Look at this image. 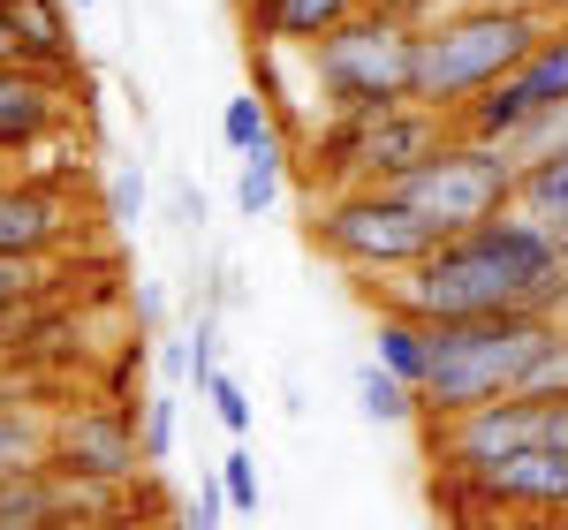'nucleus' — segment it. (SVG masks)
<instances>
[{"instance_id": "f257e3e1", "label": "nucleus", "mask_w": 568, "mask_h": 530, "mask_svg": "<svg viewBox=\"0 0 568 530\" xmlns=\"http://www.w3.org/2000/svg\"><path fill=\"white\" fill-rule=\"evenodd\" d=\"M372 304L417 310V318H493V310H561L568 304V251L561 235L508 205L500 221H478L463 235H447L433 258H417L409 273H394L372 288Z\"/></svg>"}, {"instance_id": "6e6552de", "label": "nucleus", "mask_w": 568, "mask_h": 530, "mask_svg": "<svg viewBox=\"0 0 568 530\" xmlns=\"http://www.w3.org/2000/svg\"><path fill=\"white\" fill-rule=\"evenodd\" d=\"M45 462H61V470H77V478H99V486H130L136 470H144V432H136L130 409L77 401L69 417H53Z\"/></svg>"}, {"instance_id": "6ab92c4d", "label": "nucleus", "mask_w": 568, "mask_h": 530, "mask_svg": "<svg viewBox=\"0 0 568 530\" xmlns=\"http://www.w3.org/2000/svg\"><path fill=\"white\" fill-rule=\"evenodd\" d=\"M281 136V106L265 99V91H235L227 106H220V144L243 160V152H258V144H273Z\"/></svg>"}, {"instance_id": "4be33fe9", "label": "nucleus", "mask_w": 568, "mask_h": 530, "mask_svg": "<svg viewBox=\"0 0 568 530\" xmlns=\"http://www.w3.org/2000/svg\"><path fill=\"white\" fill-rule=\"evenodd\" d=\"M144 205H152L144 167H114V175H106V221H114V227H136V221H144Z\"/></svg>"}, {"instance_id": "9d476101", "label": "nucleus", "mask_w": 568, "mask_h": 530, "mask_svg": "<svg viewBox=\"0 0 568 530\" xmlns=\"http://www.w3.org/2000/svg\"><path fill=\"white\" fill-rule=\"evenodd\" d=\"M61 84L69 77H53V69L0 61V160H23L61 130Z\"/></svg>"}, {"instance_id": "5701e85b", "label": "nucleus", "mask_w": 568, "mask_h": 530, "mask_svg": "<svg viewBox=\"0 0 568 530\" xmlns=\"http://www.w3.org/2000/svg\"><path fill=\"white\" fill-rule=\"evenodd\" d=\"M175 425H182V409H175V395H144V462H168L175 455Z\"/></svg>"}, {"instance_id": "f03ea898", "label": "nucleus", "mask_w": 568, "mask_h": 530, "mask_svg": "<svg viewBox=\"0 0 568 530\" xmlns=\"http://www.w3.org/2000/svg\"><path fill=\"white\" fill-rule=\"evenodd\" d=\"M561 23V0H478V8H447L417 31V99L455 114L463 99L493 91L530 61V45Z\"/></svg>"}, {"instance_id": "0eeeda50", "label": "nucleus", "mask_w": 568, "mask_h": 530, "mask_svg": "<svg viewBox=\"0 0 568 530\" xmlns=\"http://www.w3.org/2000/svg\"><path fill=\"white\" fill-rule=\"evenodd\" d=\"M546 395H500V401H478L463 417H425V462L433 470H485L516 447H538L546 440Z\"/></svg>"}, {"instance_id": "2eb2a0df", "label": "nucleus", "mask_w": 568, "mask_h": 530, "mask_svg": "<svg viewBox=\"0 0 568 530\" xmlns=\"http://www.w3.org/2000/svg\"><path fill=\"white\" fill-rule=\"evenodd\" d=\"M516 205H524V213H538L554 235H568V130L554 136V144H538V152L524 160V190H516Z\"/></svg>"}, {"instance_id": "c756f323", "label": "nucleus", "mask_w": 568, "mask_h": 530, "mask_svg": "<svg viewBox=\"0 0 568 530\" xmlns=\"http://www.w3.org/2000/svg\"><path fill=\"white\" fill-rule=\"evenodd\" d=\"M546 440H554V447H568V395L554 401V409H546Z\"/></svg>"}, {"instance_id": "ddd939ff", "label": "nucleus", "mask_w": 568, "mask_h": 530, "mask_svg": "<svg viewBox=\"0 0 568 530\" xmlns=\"http://www.w3.org/2000/svg\"><path fill=\"white\" fill-rule=\"evenodd\" d=\"M0 16L31 69H53V77L77 69V8L69 0H0Z\"/></svg>"}, {"instance_id": "473e14b6", "label": "nucleus", "mask_w": 568, "mask_h": 530, "mask_svg": "<svg viewBox=\"0 0 568 530\" xmlns=\"http://www.w3.org/2000/svg\"><path fill=\"white\" fill-rule=\"evenodd\" d=\"M561 251H568V235H561ZM561 318H568V304H561Z\"/></svg>"}, {"instance_id": "393cba45", "label": "nucleus", "mask_w": 568, "mask_h": 530, "mask_svg": "<svg viewBox=\"0 0 568 530\" xmlns=\"http://www.w3.org/2000/svg\"><path fill=\"white\" fill-rule=\"evenodd\" d=\"M213 371H220V318H213V310H197V326H190V379H182V387L205 395Z\"/></svg>"}, {"instance_id": "7ed1b4c3", "label": "nucleus", "mask_w": 568, "mask_h": 530, "mask_svg": "<svg viewBox=\"0 0 568 530\" xmlns=\"http://www.w3.org/2000/svg\"><path fill=\"white\" fill-rule=\"evenodd\" d=\"M561 334V310H493V318H447L433 326V371H425V417H463L478 401L530 395V371ZM417 417V425H425Z\"/></svg>"}, {"instance_id": "20e7f679", "label": "nucleus", "mask_w": 568, "mask_h": 530, "mask_svg": "<svg viewBox=\"0 0 568 530\" xmlns=\"http://www.w3.org/2000/svg\"><path fill=\"white\" fill-rule=\"evenodd\" d=\"M304 243L334 265V273H349V281H394V273H409L417 258H433L447 235H439L402 190L356 182V190H334V197H311Z\"/></svg>"}, {"instance_id": "423d86ee", "label": "nucleus", "mask_w": 568, "mask_h": 530, "mask_svg": "<svg viewBox=\"0 0 568 530\" xmlns=\"http://www.w3.org/2000/svg\"><path fill=\"white\" fill-rule=\"evenodd\" d=\"M394 190H402L439 235H463V227L500 221V213L516 205V190H524V152H516V144H485V136L455 130L425 167H409Z\"/></svg>"}, {"instance_id": "9b49d317", "label": "nucleus", "mask_w": 568, "mask_h": 530, "mask_svg": "<svg viewBox=\"0 0 568 530\" xmlns=\"http://www.w3.org/2000/svg\"><path fill=\"white\" fill-rule=\"evenodd\" d=\"M364 0H235L251 53H304L326 31H342Z\"/></svg>"}, {"instance_id": "412c9836", "label": "nucleus", "mask_w": 568, "mask_h": 530, "mask_svg": "<svg viewBox=\"0 0 568 530\" xmlns=\"http://www.w3.org/2000/svg\"><path fill=\"white\" fill-rule=\"evenodd\" d=\"M220 486H227V508H235V516H258L265 486H258V462H251V447H227V455H220Z\"/></svg>"}, {"instance_id": "c85d7f7f", "label": "nucleus", "mask_w": 568, "mask_h": 530, "mask_svg": "<svg viewBox=\"0 0 568 530\" xmlns=\"http://www.w3.org/2000/svg\"><path fill=\"white\" fill-rule=\"evenodd\" d=\"M136 318H144V326H160V318H168V296H160L152 281H136Z\"/></svg>"}, {"instance_id": "7c9ffc66", "label": "nucleus", "mask_w": 568, "mask_h": 530, "mask_svg": "<svg viewBox=\"0 0 568 530\" xmlns=\"http://www.w3.org/2000/svg\"><path fill=\"white\" fill-rule=\"evenodd\" d=\"M0 61H23V45H16V31H8V16H0Z\"/></svg>"}, {"instance_id": "1a4fd4ad", "label": "nucleus", "mask_w": 568, "mask_h": 530, "mask_svg": "<svg viewBox=\"0 0 568 530\" xmlns=\"http://www.w3.org/2000/svg\"><path fill=\"white\" fill-rule=\"evenodd\" d=\"M447 136H455V114H439V106H425V99H402V106H387V114H364L356 182H379V190H394L409 167H425Z\"/></svg>"}, {"instance_id": "f8f14e48", "label": "nucleus", "mask_w": 568, "mask_h": 530, "mask_svg": "<svg viewBox=\"0 0 568 530\" xmlns=\"http://www.w3.org/2000/svg\"><path fill=\"white\" fill-rule=\"evenodd\" d=\"M69 243V205L45 182H0V258H53Z\"/></svg>"}, {"instance_id": "f3484780", "label": "nucleus", "mask_w": 568, "mask_h": 530, "mask_svg": "<svg viewBox=\"0 0 568 530\" xmlns=\"http://www.w3.org/2000/svg\"><path fill=\"white\" fill-rule=\"evenodd\" d=\"M281 190H288V136H273V144L235 160V213L243 221H265L281 205Z\"/></svg>"}, {"instance_id": "a211bd4d", "label": "nucleus", "mask_w": 568, "mask_h": 530, "mask_svg": "<svg viewBox=\"0 0 568 530\" xmlns=\"http://www.w3.org/2000/svg\"><path fill=\"white\" fill-rule=\"evenodd\" d=\"M356 417H364V425H417V417H425V395H417L409 379H394L387 364L372 356V364L356 371Z\"/></svg>"}, {"instance_id": "b1692460", "label": "nucleus", "mask_w": 568, "mask_h": 530, "mask_svg": "<svg viewBox=\"0 0 568 530\" xmlns=\"http://www.w3.org/2000/svg\"><path fill=\"white\" fill-rule=\"evenodd\" d=\"M39 273H45V258H0V326L23 318V304L39 296Z\"/></svg>"}, {"instance_id": "a878e982", "label": "nucleus", "mask_w": 568, "mask_h": 530, "mask_svg": "<svg viewBox=\"0 0 568 530\" xmlns=\"http://www.w3.org/2000/svg\"><path fill=\"white\" fill-rule=\"evenodd\" d=\"M205 401H213V417L235 432V440H243V432H251V417H258V409H251V395H243V379H227V371H213Z\"/></svg>"}, {"instance_id": "72a5a7b5", "label": "nucleus", "mask_w": 568, "mask_h": 530, "mask_svg": "<svg viewBox=\"0 0 568 530\" xmlns=\"http://www.w3.org/2000/svg\"><path fill=\"white\" fill-rule=\"evenodd\" d=\"M554 530H568V523H554Z\"/></svg>"}, {"instance_id": "39448f33", "label": "nucleus", "mask_w": 568, "mask_h": 530, "mask_svg": "<svg viewBox=\"0 0 568 530\" xmlns=\"http://www.w3.org/2000/svg\"><path fill=\"white\" fill-rule=\"evenodd\" d=\"M318 114H387L417 99V23H394L379 8H356L342 31L304 45Z\"/></svg>"}, {"instance_id": "aec40b11", "label": "nucleus", "mask_w": 568, "mask_h": 530, "mask_svg": "<svg viewBox=\"0 0 568 530\" xmlns=\"http://www.w3.org/2000/svg\"><path fill=\"white\" fill-rule=\"evenodd\" d=\"M53 447V417H39L31 401L0 395V470H23V462H45Z\"/></svg>"}, {"instance_id": "4468645a", "label": "nucleus", "mask_w": 568, "mask_h": 530, "mask_svg": "<svg viewBox=\"0 0 568 530\" xmlns=\"http://www.w3.org/2000/svg\"><path fill=\"white\" fill-rule=\"evenodd\" d=\"M372 356L387 364L394 379L425 387V371H433V318H417V310H394V304H379V326H372Z\"/></svg>"}, {"instance_id": "cd10ccee", "label": "nucleus", "mask_w": 568, "mask_h": 530, "mask_svg": "<svg viewBox=\"0 0 568 530\" xmlns=\"http://www.w3.org/2000/svg\"><path fill=\"white\" fill-rule=\"evenodd\" d=\"M168 213H175V227H205V190H197V182H175Z\"/></svg>"}, {"instance_id": "bb28decb", "label": "nucleus", "mask_w": 568, "mask_h": 530, "mask_svg": "<svg viewBox=\"0 0 568 530\" xmlns=\"http://www.w3.org/2000/svg\"><path fill=\"white\" fill-rule=\"evenodd\" d=\"M220 516H235L227 508V486H220V470L197 486V500H190V516H182V530H220Z\"/></svg>"}, {"instance_id": "2f4dec72", "label": "nucleus", "mask_w": 568, "mask_h": 530, "mask_svg": "<svg viewBox=\"0 0 568 530\" xmlns=\"http://www.w3.org/2000/svg\"><path fill=\"white\" fill-rule=\"evenodd\" d=\"M69 8H77V16H84V8H99V0H69Z\"/></svg>"}, {"instance_id": "dca6fc26", "label": "nucleus", "mask_w": 568, "mask_h": 530, "mask_svg": "<svg viewBox=\"0 0 568 530\" xmlns=\"http://www.w3.org/2000/svg\"><path fill=\"white\" fill-rule=\"evenodd\" d=\"M516 91H524L538 114H568V16L530 45V61L516 69Z\"/></svg>"}]
</instances>
